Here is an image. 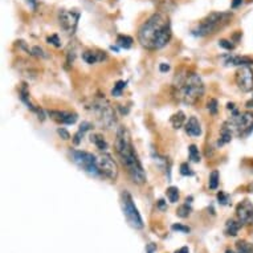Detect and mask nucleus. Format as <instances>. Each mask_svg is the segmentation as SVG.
<instances>
[{
  "label": "nucleus",
  "instance_id": "obj_34",
  "mask_svg": "<svg viewBox=\"0 0 253 253\" xmlns=\"http://www.w3.org/2000/svg\"><path fill=\"white\" fill-rule=\"evenodd\" d=\"M217 200H219V203L221 204V206H225V204H228L229 196L227 195L225 192L220 191V192H217Z\"/></svg>",
  "mask_w": 253,
  "mask_h": 253
},
{
  "label": "nucleus",
  "instance_id": "obj_21",
  "mask_svg": "<svg viewBox=\"0 0 253 253\" xmlns=\"http://www.w3.org/2000/svg\"><path fill=\"white\" fill-rule=\"evenodd\" d=\"M241 224L243 223H241L240 220L239 221H236V220H228L227 225H225V233L229 235V236H236L239 231H240Z\"/></svg>",
  "mask_w": 253,
  "mask_h": 253
},
{
  "label": "nucleus",
  "instance_id": "obj_19",
  "mask_svg": "<svg viewBox=\"0 0 253 253\" xmlns=\"http://www.w3.org/2000/svg\"><path fill=\"white\" fill-rule=\"evenodd\" d=\"M232 137H233L232 130L229 129L228 125L224 124L223 125V127H221V130H220V138H219V141H217V146L221 147L223 145H227V143H229V142L232 141Z\"/></svg>",
  "mask_w": 253,
  "mask_h": 253
},
{
  "label": "nucleus",
  "instance_id": "obj_6",
  "mask_svg": "<svg viewBox=\"0 0 253 253\" xmlns=\"http://www.w3.org/2000/svg\"><path fill=\"white\" fill-rule=\"evenodd\" d=\"M69 155H71L72 162L76 163L86 174H89L90 176H96V178L101 176L96 155L87 153V151H81V150H71Z\"/></svg>",
  "mask_w": 253,
  "mask_h": 253
},
{
  "label": "nucleus",
  "instance_id": "obj_11",
  "mask_svg": "<svg viewBox=\"0 0 253 253\" xmlns=\"http://www.w3.org/2000/svg\"><path fill=\"white\" fill-rule=\"evenodd\" d=\"M235 83L244 93L253 90V71L251 67H240L235 73Z\"/></svg>",
  "mask_w": 253,
  "mask_h": 253
},
{
  "label": "nucleus",
  "instance_id": "obj_18",
  "mask_svg": "<svg viewBox=\"0 0 253 253\" xmlns=\"http://www.w3.org/2000/svg\"><path fill=\"white\" fill-rule=\"evenodd\" d=\"M93 127V125L90 124V122H87V121H84L83 124L80 125L79 130H77V133L75 134V137H73V143H75L76 146H79L80 143H81V141H83L84 135H85V133L86 131H89V130Z\"/></svg>",
  "mask_w": 253,
  "mask_h": 253
},
{
  "label": "nucleus",
  "instance_id": "obj_37",
  "mask_svg": "<svg viewBox=\"0 0 253 253\" xmlns=\"http://www.w3.org/2000/svg\"><path fill=\"white\" fill-rule=\"evenodd\" d=\"M171 229H172V231H178V232H182V233H188L190 231H191L188 227L182 224H174L172 227H171Z\"/></svg>",
  "mask_w": 253,
  "mask_h": 253
},
{
  "label": "nucleus",
  "instance_id": "obj_4",
  "mask_svg": "<svg viewBox=\"0 0 253 253\" xmlns=\"http://www.w3.org/2000/svg\"><path fill=\"white\" fill-rule=\"evenodd\" d=\"M232 12H211L198 23L195 28H192L191 34L196 38H206L223 29L232 20Z\"/></svg>",
  "mask_w": 253,
  "mask_h": 253
},
{
  "label": "nucleus",
  "instance_id": "obj_28",
  "mask_svg": "<svg viewBox=\"0 0 253 253\" xmlns=\"http://www.w3.org/2000/svg\"><path fill=\"white\" fill-rule=\"evenodd\" d=\"M166 195L167 198H169V200H170L171 203H176L179 200V190H178V187H174V186H171L167 188V191H166Z\"/></svg>",
  "mask_w": 253,
  "mask_h": 253
},
{
  "label": "nucleus",
  "instance_id": "obj_9",
  "mask_svg": "<svg viewBox=\"0 0 253 253\" xmlns=\"http://www.w3.org/2000/svg\"><path fill=\"white\" fill-rule=\"evenodd\" d=\"M80 12L76 9H62L58 12V23L62 31L68 35H73L77 29L80 20Z\"/></svg>",
  "mask_w": 253,
  "mask_h": 253
},
{
  "label": "nucleus",
  "instance_id": "obj_30",
  "mask_svg": "<svg viewBox=\"0 0 253 253\" xmlns=\"http://www.w3.org/2000/svg\"><path fill=\"white\" fill-rule=\"evenodd\" d=\"M207 109H208V112H210V114L216 116L217 112H219V102H217V100H216V98H211V100L208 101Z\"/></svg>",
  "mask_w": 253,
  "mask_h": 253
},
{
  "label": "nucleus",
  "instance_id": "obj_33",
  "mask_svg": "<svg viewBox=\"0 0 253 253\" xmlns=\"http://www.w3.org/2000/svg\"><path fill=\"white\" fill-rule=\"evenodd\" d=\"M219 45L221 46V48L227 49V50L235 49V44H233V42H229V40H224V39H223V40H220Z\"/></svg>",
  "mask_w": 253,
  "mask_h": 253
},
{
  "label": "nucleus",
  "instance_id": "obj_36",
  "mask_svg": "<svg viewBox=\"0 0 253 253\" xmlns=\"http://www.w3.org/2000/svg\"><path fill=\"white\" fill-rule=\"evenodd\" d=\"M57 134L62 138V139H64V141H68V139H71V134H69V131H68L67 129H64V127H58Z\"/></svg>",
  "mask_w": 253,
  "mask_h": 253
},
{
  "label": "nucleus",
  "instance_id": "obj_41",
  "mask_svg": "<svg viewBox=\"0 0 253 253\" xmlns=\"http://www.w3.org/2000/svg\"><path fill=\"white\" fill-rule=\"evenodd\" d=\"M175 253H190V249L187 248V247H183V248L178 249Z\"/></svg>",
  "mask_w": 253,
  "mask_h": 253
},
{
  "label": "nucleus",
  "instance_id": "obj_14",
  "mask_svg": "<svg viewBox=\"0 0 253 253\" xmlns=\"http://www.w3.org/2000/svg\"><path fill=\"white\" fill-rule=\"evenodd\" d=\"M237 217L243 224H253V204L249 200L241 202L236 208Z\"/></svg>",
  "mask_w": 253,
  "mask_h": 253
},
{
  "label": "nucleus",
  "instance_id": "obj_25",
  "mask_svg": "<svg viewBox=\"0 0 253 253\" xmlns=\"http://www.w3.org/2000/svg\"><path fill=\"white\" fill-rule=\"evenodd\" d=\"M188 158H190V161L191 162L199 163L202 157H200L199 149H198V146L196 145H190L188 146Z\"/></svg>",
  "mask_w": 253,
  "mask_h": 253
},
{
  "label": "nucleus",
  "instance_id": "obj_8",
  "mask_svg": "<svg viewBox=\"0 0 253 253\" xmlns=\"http://www.w3.org/2000/svg\"><path fill=\"white\" fill-rule=\"evenodd\" d=\"M122 210H124V215L126 216V219L130 223L131 227L137 229L143 228V220H142L139 212H138L137 207L133 202V198L127 191L122 192Z\"/></svg>",
  "mask_w": 253,
  "mask_h": 253
},
{
  "label": "nucleus",
  "instance_id": "obj_29",
  "mask_svg": "<svg viewBox=\"0 0 253 253\" xmlns=\"http://www.w3.org/2000/svg\"><path fill=\"white\" fill-rule=\"evenodd\" d=\"M126 85H127V83H126V81H117L116 85H114V87L112 89V96L113 97L122 96V91H124V89L126 87Z\"/></svg>",
  "mask_w": 253,
  "mask_h": 253
},
{
  "label": "nucleus",
  "instance_id": "obj_20",
  "mask_svg": "<svg viewBox=\"0 0 253 253\" xmlns=\"http://www.w3.org/2000/svg\"><path fill=\"white\" fill-rule=\"evenodd\" d=\"M170 122L174 129H180L183 125H186V114L182 110H179V112H176L175 114L171 116Z\"/></svg>",
  "mask_w": 253,
  "mask_h": 253
},
{
  "label": "nucleus",
  "instance_id": "obj_27",
  "mask_svg": "<svg viewBox=\"0 0 253 253\" xmlns=\"http://www.w3.org/2000/svg\"><path fill=\"white\" fill-rule=\"evenodd\" d=\"M191 211H192V208L191 206H190V203H184L178 208L176 215H178L179 217H182V219H186V217H188V216L191 215Z\"/></svg>",
  "mask_w": 253,
  "mask_h": 253
},
{
  "label": "nucleus",
  "instance_id": "obj_13",
  "mask_svg": "<svg viewBox=\"0 0 253 253\" xmlns=\"http://www.w3.org/2000/svg\"><path fill=\"white\" fill-rule=\"evenodd\" d=\"M46 114L60 125H73L79 118L76 113L71 112H61V110H48Z\"/></svg>",
  "mask_w": 253,
  "mask_h": 253
},
{
  "label": "nucleus",
  "instance_id": "obj_38",
  "mask_svg": "<svg viewBox=\"0 0 253 253\" xmlns=\"http://www.w3.org/2000/svg\"><path fill=\"white\" fill-rule=\"evenodd\" d=\"M241 4H243V0H232V3H231V8L236 9L239 8Z\"/></svg>",
  "mask_w": 253,
  "mask_h": 253
},
{
  "label": "nucleus",
  "instance_id": "obj_15",
  "mask_svg": "<svg viewBox=\"0 0 253 253\" xmlns=\"http://www.w3.org/2000/svg\"><path fill=\"white\" fill-rule=\"evenodd\" d=\"M224 62L227 65H233V67H251L253 65V58L248 56H225Z\"/></svg>",
  "mask_w": 253,
  "mask_h": 253
},
{
  "label": "nucleus",
  "instance_id": "obj_22",
  "mask_svg": "<svg viewBox=\"0 0 253 253\" xmlns=\"http://www.w3.org/2000/svg\"><path fill=\"white\" fill-rule=\"evenodd\" d=\"M90 141L91 143H94V146L100 151H106L108 150V142L105 141V138L101 134H91Z\"/></svg>",
  "mask_w": 253,
  "mask_h": 253
},
{
  "label": "nucleus",
  "instance_id": "obj_10",
  "mask_svg": "<svg viewBox=\"0 0 253 253\" xmlns=\"http://www.w3.org/2000/svg\"><path fill=\"white\" fill-rule=\"evenodd\" d=\"M97 163H98V170H100L101 176L110 179V180H117L118 167H117L116 161L113 159L110 154H101L100 157H97Z\"/></svg>",
  "mask_w": 253,
  "mask_h": 253
},
{
  "label": "nucleus",
  "instance_id": "obj_24",
  "mask_svg": "<svg viewBox=\"0 0 253 253\" xmlns=\"http://www.w3.org/2000/svg\"><path fill=\"white\" fill-rule=\"evenodd\" d=\"M219 180H220L219 171L213 170L211 174H210V179H208V187H210V190H212V191L217 190V187H219Z\"/></svg>",
  "mask_w": 253,
  "mask_h": 253
},
{
  "label": "nucleus",
  "instance_id": "obj_26",
  "mask_svg": "<svg viewBox=\"0 0 253 253\" xmlns=\"http://www.w3.org/2000/svg\"><path fill=\"white\" fill-rule=\"evenodd\" d=\"M236 249L237 253H253V244L240 240L236 243Z\"/></svg>",
  "mask_w": 253,
  "mask_h": 253
},
{
  "label": "nucleus",
  "instance_id": "obj_5",
  "mask_svg": "<svg viewBox=\"0 0 253 253\" xmlns=\"http://www.w3.org/2000/svg\"><path fill=\"white\" fill-rule=\"evenodd\" d=\"M225 124L232 130L233 135L239 138H247L253 133V113H240L237 109L231 113V118Z\"/></svg>",
  "mask_w": 253,
  "mask_h": 253
},
{
  "label": "nucleus",
  "instance_id": "obj_40",
  "mask_svg": "<svg viewBox=\"0 0 253 253\" xmlns=\"http://www.w3.org/2000/svg\"><path fill=\"white\" fill-rule=\"evenodd\" d=\"M155 249H157V245L155 244H149L147 247H146V251H147V253H154L155 252Z\"/></svg>",
  "mask_w": 253,
  "mask_h": 253
},
{
  "label": "nucleus",
  "instance_id": "obj_1",
  "mask_svg": "<svg viewBox=\"0 0 253 253\" xmlns=\"http://www.w3.org/2000/svg\"><path fill=\"white\" fill-rule=\"evenodd\" d=\"M172 38L170 19L162 12H155L138 29V42L149 50L162 49Z\"/></svg>",
  "mask_w": 253,
  "mask_h": 253
},
{
  "label": "nucleus",
  "instance_id": "obj_31",
  "mask_svg": "<svg viewBox=\"0 0 253 253\" xmlns=\"http://www.w3.org/2000/svg\"><path fill=\"white\" fill-rule=\"evenodd\" d=\"M180 175H183V176H194L195 172H194V170H192L188 163L184 162L180 165Z\"/></svg>",
  "mask_w": 253,
  "mask_h": 253
},
{
  "label": "nucleus",
  "instance_id": "obj_2",
  "mask_svg": "<svg viewBox=\"0 0 253 253\" xmlns=\"http://www.w3.org/2000/svg\"><path fill=\"white\" fill-rule=\"evenodd\" d=\"M114 147H116L117 155H118L121 163L124 165V167L127 171L130 179L135 184H143L146 182V172L143 170V166H142L137 153H135L129 130L126 129L125 126H120L117 129Z\"/></svg>",
  "mask_w": 253,
  "mask_h": 253
},
{
  "label": "nucleus",
  "instance_id": "obj_39",
  "mask_svg": "<svg viewBox=\"0 0 253 253\" xmlns=\"http://www.w3.org/2000/svg\"><path fill=\"white\" fill-rule=\"evenodd\" d=\"M159 71L162 72V73L169 72L170 71V65H167V64H161V65H159Z\"/></svg>",
  "mask_w": 253,
  "mask_h": 253
},
{
  "label": "nucleus",
  "instance_id": "obj_23",
  "mask_svg": "<svg viewBox=\"0 0 253 253\" xmlns=\"http://www.w3.org/2000/svg\"><path fill=\"white\" fill-rule=\"evenodd\" d=\"M134 40L127 35H118L117 36V45L120 48H124V49H130L131 45H133Z\"/></svg>",
  "mask_w": 253,
  "mask_h": 253
},
{
  "label": "nucleus",
  "instance_id": "obj_12",
  "mask_svg": "<svg viewBox=\"0 0 253 253\" xmlns=\"http://www.w3.org/2000/svg\"><path fill=\"white\" fill-rule=\"evenodd\" d=\"M19 94H20V100L23 101V104H24L25 106L31 110V112L35 113V114L38 116L39 120L40 121L45 120V113H44V110H42L40 106H38V105H35L34 102H32V100H31V97H29V91L28 89H27V84H23V85H21Z\"/></svg>",
  "mask_w": 253,
  "mask_h": 253
},
{
  "label": "nucleus",
  "instance_id": "obj_43",
  "mask_svg": "<svg viewBox=\"0 0 253 253\" xmlns=\"http://www.w3.org/2000/svg\"><path fill=\"white\" fill-rule=\"evenodd\" d=\"M36 1H38V0H28V3L31 5H32V7H34L35 8V5H36Z\"/></svg>",
  "mask_w": 253,
  "mask_h": 253
},
{
  "label": "nucleus",
  "instance_id": "obj_44",
  "mask_svg": "<svg viewBox=\"0 0 253 253\" xmlns=\"http://www.w3.org/2000/svg\"><path fill=\"white\" fill-rule=\"evenodd\" d=\"M163 202H165V200H159V208H165V203H163Z\"/></svg>",
  "mask_w": 253,
  "mask_h": 253
},
{
  "label": "nucleus",
  "instance_id": "obj_42",
  "mask_svg": "<svg viewBox=\"0 0 253 253\" xmlns=\"http://www.w3.org/2000/svg\"><path fill=\"white\" fill-rule=\"evenodd\" d=\"M245 106H247L248 109H253V96H252V98H251V100L247 102V105H245Z\"/></svg>",
  "mask_w": 253,
  "mask_h": 253
},
{
  "label": "nucleus",
  "instance_id": "obj_3",
  "mask_svg": "<svg viewBox=\"0 0 253 253\" xmlns=\"http://www.w3.org/2000/svg\"><path fill=\"white\" fill-rule=\"evenodd\" d=\"M175 98L186 105H195L204 96V84L199 75L186 72L175 77L174 85Z\"/></svg>",
  "mask_w": 253,
  "mask_h": 253
},
{
  "label": "nucleus",
  "instance_id": "obj_17",
  "mask_svg": "<svg viewBox=\"0 0 253 253\" xmlns=\"http://www.w3.org/2000/svg\"><path fill=\"white\" fill-rule=\"evenodd\" d=\"M83 60L86 64H97V62H101L106 60V53L105 52H101V50H85L83 53Z\"/></svg>",
  "mask_w": 253,
  "mask_h": 253
},
{
  "label": "nucleus",
  "instance_id": "obj_16",
  "mask_svg": "<svg viewBox=\"0 0 253 253\" xmlns=\"http://www.w3.org/2000/svg\"><path fill=\"white\" fill-rule=\"evenodd\" d=\"M184 126H186V133L188 134L190 137H200L202 133H203L202 125H200L199 120H198L196 117H190Z\"/></svg>",
  "mask_w": 253,
  "mask_h": 253
},
{
  "label": "nucleus",
  "instance_id": "obj_45",
  "mask_svg": "<svg viewBox=\"0 0 253 253\" xmlns=\"http://www.w3.org/2000/svg\"><path fill=\"white\" fill-rule=\"evenodd\" d=\"M227 253H232V252H229V251H227Z\"/></svg>",
  "mask_w": 253,
  "mask_h": 253
},
{
  "label": "nucleus",
  "instance_id": "obj_7",
  "mask_svg": "<svg viewBox=\"0 0 253 253\" xmlns=\"http://www.w3.org/2000/svg\"><path fill=\"white\" fill-rule=\"evenodd\" d=\"M91 112L94 113L96 116V120L98 121V124L102 126V127H106V129H110L116 125V112L114 109L112 108V105L109 104L108 101L102 100H96L93 102V106H91Z\"/></svg>",
  "mask_w": 253,
  "mask_h": 253
},
{
  "label": "nucleus",
  "instance_id": "obj_35",
  "mask_svg": "<svg viewBox=\"0 0 253 253\" xmlns=\"http://www.w3.org/2000/svg\"><path fill=\"white\" fill-rule=\"evenodd\" d=\"M32 56H38V57H42V58H48V54L44 52V50L40 48V46H34L32 48Z\"/></svg>",
  "mask_w": 253,
  "mask_h": 253
},
{
  "label": "nucleus",
  "instance_id": "obj_32",
  "mask_svg": "<svg viewBox=\"0 0 253 253\" xmlns=\"http://www.w3.org/2000/svg\"><path fill=\"white\" fill-rule=\"evenodd\" d=\"M46 42H48V44H52L53 46H56V48H60V46H61V42H60V39H58L57 35H52L49 38H46Z\"/></svg>",
  "mask_w": 253,
  "mask_h": 253
}]
</instances>
